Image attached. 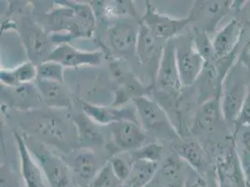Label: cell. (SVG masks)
Instances as JSON below:
<instances>
[{"label":"cell","instance_id":"6da1fadb","mask_svg":"<svg viewBox=\"0 0 250 187\" xmlns=\"http://www.w3.org/2000/svg\"><path fill=\"white\" fill-rule=\"evenodd\" d=\"M133 102L138 124L146 135L173 143L180 139L177 128L159 102L146 95L135 96Z\"/></svg>","mask_w":250,"mask_h":187},{"label":"cell","instance_id":"7a4b0ae2","mask_svg":"<svg viewBox=\"0 0 250 187\" xmlns=\"http://www.w3.org/2000/svg\"><path fill=\"white\" fill-rule=\"evenodd\" d=\"M56 3H58L59 7L46 15V22L50 31L65 32V39L67 41L74 38H90L93 36L96 23L81 16L65 1H57Z\"/></svg>","mask_w":250,"mask_h":187},{"label":"cell","instance_id":"3957f363","mask_svg":"<svg viewBox=\"0 0 250 187\" xmlns=\"http://www.w3.org/2000/svg\"><path fill=\"white\" fill-rule=\"evenodd\" d=\"M25 138V137H24ZM32 155L39 163L46 181L52 187H66L70 184L69 166L42 142L25 139Z\"/></svg>","mask_w":250,"mask_h":187},{"label":"cell","instance_id":"277c9868","mask_svg":"<svg viewBox=\"0 0 250 187\" xmlns=\"http://www.w3.org/2000/svg\"><path fill=\"white\" fill-rule=\"evenodd\" d=\"M234 1L231 0H202L194 1L188 16L190 23H196L198 30L208 34L216 33L220 22L233 11Z\"/></svg>","mask_w":250,"mask_h":187},{"label":"cell","instance_id":"5b68a950","mask_svg":"<svg viewBox=\"0 0 250 187\" xmlns=\"http://www.w3.org/2000/svg\"><path fill=\"white\" fill-rule=\"evenodd\" d=\"M19 33L30 62L36 66L46 61L55 48L48 32L33 23H22Z\"/></svg>","mask_w":250,"mask_h":187},{"label":"cell","instance_id":"8992f818","mask_svg":"<svg viewBox=\"0 0 250 187\" xmlns=\"http://www.w3.org/2000/svg\"><path fill=\"white\" fill-rule=\"evenodd\" d=\"M140 23H143L160 40H170L180 35L190 23L188 18H173L160 13L156 9L146 2V11Z\"/></svg>","mask_w":250,"mask_h":187},{"label":"cell","instance_id":"52a82bcc","mask_svg":"<svg viewBox=\"0 0 250 187\" xmlns=\"http://www.w3.org/2000/svg\"><path fill=\"white\" fill-rule=\"evenodd\" d=\"M140 23L124 19L112 24L107 30V39L115 53L123 56H135Z\"/></svg>","mask_w":250,"mask_h":187},{"label":"cell","instance_id":"ba28073f","mask_svg":"<svg viewBox=\"0 0 250 187\" xmlns=\"http://www.w3.org/2000/svg\"><path fill=\"white\" fill-rule=\"evenodd\" d=\"M177 70L183 87H189L197 82L205 68V60L193 42L182 43L176 47Z\"/></svg>","mask_w":250,"mask_h":187},{"label":"cell","instance_id":"9c48e42d","mask_svg":"<svg viewBox=\"0 0 250 187\" xmlns=\"http://www.w3.org/2000/svg\"><path fill=\"white\" fill-rule=\"evenodd\" d=\"M107 127L113 144L121 151L133 152L146 143L147 135L137 122L125 120Z\"/></svg>","mask_w":250,"mask_h":187},{"label":"cell","instance_id":"30bf717a","mask_svg":"<svg viewBox=\"0 0 250 187\" xmlns=\"http://www.w3.org/2000/svg\"><path fill=\"white\" fill-rule=\"evenodd\" d=\"M103 56V52L82 51L69 43H62L55 46L47 60L59 63L63 68L76 69L81 67H96L101 64Z\"/></svg>","mask_w":250,"mask_h":187},{"label":"cell","instance_id":"8fae6325","mask_svg":"<svg viewBox=\"0 0 250 187\" xmlns=\"http://www.w3.org/2000/svg\"><path fill=\"white\" fill-rule=\"evenodd\" d=\"M155 83L162 90L169 93H177L183 87L177 70L176 46L172 42L165 44Z\"/></svg>","mask_w":250,"mask_h":187},{"label":"cell","instance_id":"7c38bea8","mask_svg":"<svg viewBox=\"0 0 250 187\" xmlns=\"http://www.w3.org/2000/svg\"><path fill=\"white\" fill-rule=\"evenodd\" d=\"M161 41L162 40L157 38L152 32L140 23L136 56L142 65L149 69V70H152L154 71L155 79L165 47Z\"/></svg>","mask_w":250,"mask_h":187},{"label":"cell","instance_id":"4fadbf2b","mask_svg":"<svg viewBox=\"0 0 250 187\" xmlns=\"http://www.w3.org/2000/svg\"><path fill=\"white\" fill-rule=\"evenodd\" d=\"M222 123H225V121L221 111L220 96L212 97L203 102L196 111L190 132L193 134L210 133L215 131Z\"/></svg>","mask_w":250,"mask_h":187},{"label":"cell","instance_id":"5bb4252c","mask_svg":"<svg viewBox=\"0 0 250 187\" xmlns=\"http://www.w3.org/2000/svg\"><path fill=\"white\" fill-rule=\"evenodd\" d=\"M83 111L99 125H108L120 121L131 120L137 122L136 108L115 107L108 105H95L82 100Z\"/></svg>","mask_w":250,"mask_h":187},{"label":"cell","instance_id":"9a60e30c","mask_svg":"<svg viewBox=\"0 0 250 187\" xmlns=\"http://www.w3.org/2000/svg\"><path fill=\"white\" fill-rule=\"evenodd\" d=\"M13 134L20 158L21 178L25 187H44V175L42 168L32 155L25 138L16 131Z\"/></svg>","mask_w":250,"mask_h":187},{"label":"cell","instance_id":"2e32d148","mask_svg":"<svg viewBox=\"0 0 250 187\" xmlns=\"http://www.w3.org/2000/svg\"><path fill=\"white\" fill-rule=\"evenodd\" d=\"M248 88L249 86L240 80H235L228 86H223L220 105L226 124L233 125L237 121L247 96Z\"/></svg>","mask_w":250,"mask_h":187},{"label":"cell","instance_id":"e0dca14e","mask_svg":"<svg viewBox=\"0 0 250 187\" xmlns=\"http://www.w3.org/2000/svg\"><path fill=\"white\" fill-rule=\"evenodd\" d=\"M106 163V162H105ZM105 163H102L93 149L82 147L76 150L69 156V162L66 163L69 168L87 186L98 174ZM86 186V187H87Z\"/></svg>","mask_w":250,"mask_h":187},{"label":"cell","instance_id":"ac0fdd59","mask_svg":"<svg viewBox=\"0 0 250 187\" xmlns=\"http://www.w3.org/2000/svg\"><path fill=\"white\" fill-rule=\"evenodd\" d=\"M244 30L234 19L216 32L212 39L214 57L216 60L226 58L237 52V48Z\"/></svg>","mask_w":250,"mask_h":187},{"label":"cell","instance_id":"d6986e66","mask_svg":"<svg viewBox=\"0 0 250 187\" xmlns=\"http://www.w3.org/2000/svg\"><path fill=\"white\" fill-rule=\"evenodd\" d=\"M36 132L56 145H64L71 136L77 137L76 127L72 129L63 119L52 115L42 117L37 122Z\"/></svg>","mask_w":250,"mask_h":187},{"label":"cell","instance_id":"ffe728a7","mask_svg":"<svg viewBox=\"0 0 250 187\" xmlns=\"http://www.w3.org/2000/svg\"><path fill=\"white\" fill-rule=\"evenodd\" d=\"M36 86L43 102L47 106L60 110H71L73 108L72 94L64 83L37 80Z\"/></svg>","mask_w":250,"mask_h":187},{"label":"cell","instance_id":"44dd1931","mask_svg":"<svg viewBox=\"0 0 250 187\" xmlns=\"http://www.w3.org/2000/svg\"><path fill=\"white\" fill-rule=\"evenodd\" d=\"M189 169L190 166L175 154L164 161L155 177L167 187H184Z\"/></svg>","mask_w":250,"mask_h":187},{"label":"cell","instance_id":"7402d4cb","mask_svg":"<svg viewBox=\"0 0 250 187\" xmlns=\"http://www.w3.org/2000/svg\"><path fill=\"white\" fill-rule=\"evenodd\" d=\"M173 144L175 154L187 165L199 173H207L205 168L208 164V157L204 147L198 141L179 139Z\"/></svg>","mask_w":250,"mask_h":187},{"label":"cell","instance_id":"603a6c76","mask_svg":"<svg viewBox=\"0 0 250 187\" xmlns=\"http://www.w3.org/2000/svg\"><path fill=\"white\" fill-rule=\"evenodd\" d=\"M73 124L76 127L77 139L83 147L92 149V146H101L104 138L99 130L100 125L96 124L88 115L83 114L74 116Z\"/></svg>","mask_w":250,"mask_h":187},{"label":"cell","instance_id":"cb8c5ba5","mask_svg":"<svg viewBox=\"0 0 250 187\" xmlns=\"http://www.w3.org/2000/svg\"><path fill=\"white\" fill-rule=\"evenodd\" d=\"M37 66L32 62L22 63L12 70H1L0 80L5 87H15L37 81Z\"/></svg>","mask_w":250,"mask_h":187},{"label":"cell","instance_id":"d4e9b609","mask_svg":"<svg viewBox=\"0 0 250 187\" xmlns=\"http://www.w3.org/2000/svg\"><path fill=\"white\" fill-rule=\"evenodd\" d=\"M159 163L146 160H134L131 174L125 183L127 187H146L156 176Z\"/></svg>","mask_w":250,"mask_h":187},{"label":"cell","instance_id":"484cf974","mask_svg":"<svg viewBox=\"0 0 250 187\" xmlns=\"http://www.w3.org/2000/svg\"><path fill=\"white\" fill-rule=\"evenodd\" d=\"M11 96V103L17 108L30 109L43 102L36 85L32 83L21 84L15 87H8Z\"/></svg>","mask_w":250,"mask_h":187},{"label":"cell","instance_id":"4316f807","mask_svg":"<svg viewBox=\"0 0 250 187\" xmlns=\"http://www.w3.org/2000/svg\"><path fill=\"white\" fill-rule=\"evenodd\" d=\"M37 80L64 83V68L59 63L44 61L37 66Z\"/></svg>","mask_w":250,"mask_h":187},{"label":"cell","instance_id":"83f0119b","mask_svg":"<svg viewBox=\"0 0 250 187\" xmlns=\"http://www.w3.org/2000/svg\"><path fill=\"white\" fill-rule=\"evenodd\" d=\"M236 151L244 170L250 166V127H243L234 138Z\"/></svg>","mask_w":250,"mask_h":187},{"label":"cell","instance_id":"f1b7e54d","mask_svg":"<svg viewBox=\"0 0 250 187\" xmlns=\"http://www.w3.org/2000/svg\"><path fill=\"white\" fill-rule=\"evenodd\" d=\"M195 50L201 54L205 62L208 63L215 59L212 39L207 32L194 29V40L192 41Z\"/></svg>","mask_w":250,"mask_h":187},{"label":"cell","instance_id":"f546056e","mask_svg":"<svg viewBox=\"0 0 250 187\" xmlns=\"http://www.w3.org/2000/svg\"><path fill=\"white\" fill-rule=\"evenodd\" d=\"M123 185L115 175L109 162L106 161L98 174L86 187H120Z\"/></svg>","mask_w":250,"mask_h":187},{"label":"cell","instance_id":"4dcf8cb0","mask_svg":"<svg viewBox=\"0 0 250 187\" xmlns=\"http://www.w3.org/2000/svg\"><path fill=\"white\" fill-rule=\"evenodd\" d=\"M107 161L109 162L110 166L112 167V170L116 177L123 184H125L131 174L132 166L134 163V160L131 158L130 155H129V158L116 155V156H111Z\"/></svg>","mask_w":250,"mask_h":187},{"label":"cell","instance_id":"1f68e13d","mask_svg":"<svg viewBox=\"0 0 250 187\" xmlns=\"http://www.w3.org/2000/svg\"><path fill=\"white\" fill-rule=\"evenodd\" d=\"M163 145L152 142L140 147L139 149L130 152V156L133 160H146L159 163L162 157Z\"/></svg>","mask_w":250,"mask_h":187},{"label":"cell","instance_id":"d6a6232c","mask_svg":"<svg viewBox=\"0 0 250 187\" xmlns=\"http://www.w3.org/2000/svg\"><path fill=\"white\" fill-rule=\"evenodd\" d=\"M184 187H219L217 173L211 176L208 173H199L190 167Z\"/></svg>","mask_w":250,"mask_h":187},{"label":"cell","instance_id":"836d02e7","mask_svg":"<svg viewBox=\"0 0 250 187\" xmlns=\"http://www.w3.org/2000/svg\"><path fill=\"white\" fill-rule=\"evenodd\" d=\"M233 17L239 24L240 27L245 30L250 29V1H234L233 4Z\"/></svg>","mask_w":250,"mask_h":187},{"label":"cell","instance_id":"e575fe53","mask_svg":"<svg viewBox=\"0 0 250 187\" xmlns=\"http://www.w3.org/2000/svg\"><path fill=\"white\" fill-rule=\"evenodd\" d=\"M243 127H250V84L248 88L247 96L245 98L239 117L233 125V138L236 137L240 129H242Z\"/></svg>","mask_w":250,"mask_h":187},{"label":"cell","instance_id":"d590c367","mask_svg":"<svg viewBox=\"0 0 250 187\" xmlns=\"http://www.w3.org/2000/svg\"><path fill=\"white\" fill-rule=\"evenodd\" d=\"M236 65H241L250 71V39L245 43L239 53H237Z\"/></svg>","mask_w":250,"mask_h":187},{"label":"cell","instance_id":"8d00e7d4","mask_svg":"<svg viewBox=\"0 0 250 187\" xmlns=\"http://www.w3.org/2000/svg\"><path fill=\"white\" fill-rule=\"evenodd\" d=\"M146 187H167L165 185H163L156 177H154V179L146 186Z\"/></svg>","mask_w":250,"mask_h":187},{"label":"cell","instance_id":"74e56055","mask_svg":"<svg viewBox=\"0 0 250 187\" xmlns=\"http://www.w3.org/2000/svg\"><path fill=\"white\" fill-rule=\"evenodd\" d=\"M245 176H246V185H247V187H250V166H249L245 170Z\"/></svg>","mask_w":250,"mask_h":187},{"label":"cell","instance_id":"f35d334b","mask_svg":"<svg viewBox=\"0 0 250 187\" xmlns=\"http://www.w3.org/2000/svg\"><path fill=\"white\" fill-rule=\"evenodd\" d=\"M126 187V186H125V184H124V185H123V186H121V187Z\"/></svg>","mask_w":250,"mask_h":187}]
</instances>
